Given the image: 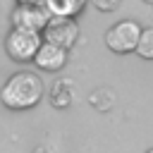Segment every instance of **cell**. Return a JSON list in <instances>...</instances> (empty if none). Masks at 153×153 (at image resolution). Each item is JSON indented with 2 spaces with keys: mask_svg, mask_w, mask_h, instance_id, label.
Segmentation results:
<instances>
[{
  "mask_svg": "<svg viewBox=\"0 0 153 153\" xmlns=\"http://www.w3.org/2000/svg\"><path fill=\"white\" fill-rule=\"evenodd\" d=\"M43 96V81L33 72H17L10 76L0 91V100L10 110H29Z\"/></svg>",
  "mask_w": 153,
  "mask_h": 153,
  "instance_id": "1",
  "label": "cell"
},
{
  "mask_svg": "<svg viewBox=\"0 0 153 153\" xmlns=\"http://www.w3.org/2000/svg\"><path fill=\"white\" fill-rule=\"evenodd\" d=\"M41 43H43L41 31H31V29H19V26H14V29L7 33V38H5V50L10 53L12 60H17V62H29V60H33V55H36V50H38Z\"/></svg>",
  "mask_w": 153,
  "mask_h": 153,
  "instance_id": "2",
  "label": "cell"
},
{
  "mask_svg": "<svg viewBox=\"0 0 153 153\" xmlns=\"http://www.w3.org/2000/svg\"><path fill=\"white\" fill-rule=\"evenodd\" d=\"M139 36H141V26L134 19H124V22H117L112 29H108L105 45L117 55H127V53H134Z\"/></svg>",
  "mask_w": 153,
  "mask_h": 153,
  "instance_id": "3",
  "label": "cell"
},
{
  "mask_svg": "<svg viewBox=\"0 0 153 153\" xmlns=\"http://www.w3.org/2000/svg\"><path fill=\"white\" fill-rule=\"evenodd\" d=\"M41 38H45L48 43H55V45L69 50L76 43V38H79V26H76V22L72 17H57V14H53L48 19V24L43 26V36Z\"/></svg>",
  "mask_w": 153,
  "mask_h": 153,
  "instance_id": "4",
  "label": "cell"
},
{
  "mask_svg": "<svg viewBox=\"0 0 153 153\" xmlns=\"http://www.w3.org/2000/svg\"><path fill=\"white\" fill-rule=\"evenodd\" d=\"M50 10L45 2H19L12 12V24L19 29H31V31H43V26L50 19Z\"/></svg>",
  "mask_w": 153,
  "mask_h": 153,
  "instance_id": "5",
  "label": "cell"
},
{
  "mask_svg": "<svg viewBox=\"0 0 153 153\" xmlns=\"http://www.w3.org/2000/svg\"><path fill=\"white\" fill-rule=\"evenodd\" d=\"M33 62H36V67H38V69L57 72V69H62V67L67 65V50H65V48H60V45H55V43L43 41V43L38 45L36 55H33Z\"/></svg>",
  "mask_w": 153,
  "mask_h": 153,
  "instance_id": "6",
  "label": "cell"
},
{
  "mask_svg": "<svg viewBox=\"0 0 153 153\" xmlns=\"http://www.w3.org/2000/svg\"><path fill=\"white\" fill-rule=\"evenodd\" d=\"M45 7L50 10V14H57V17H74L86 0H43Z\"/></svg>",
  "mask_w": 153,
  "mask_h": 153,
  "instance_id": "7",
  "label": "cell"
},
{
  "mask_svg": "<svg viewBox=\"0 0 153 153\" xmlns=\"http://www.w3.org/2000/svg\"><path fill=\"white\" fill-rule=\"evenodd\" d=\"M50 103H53L55 108H67V105L72 103V84H69L67 79L55 81V86H53V91H50Z\"/></svg>",
  "mask_w": 153,
  "mask_h": 153,
  "instance_id": "8",
  "label": "cell"
},
{
  "mask_svg": "<svg viewBox=\"0 0 153 153\" xmlns=\"http://www.w3.org/2000/svg\"><path fill=\"white\" fill-rule=\"evenodd\" d=\"M143 60H153V29H141L139 43L134 48Z\"/></svg>",
  "mask_w": 153,
  "mask_h": 153,
  "instance_id": "9",
  "label": "cell"
},
{
  "mask_svg": "<svg viewBox=\"0 0 153 153\" xmlns=\"http://www.w3.org/2000/svg\"><path fill=\"white\" fill-rule=\"evenodd\" d=\"M98 10H103V12H112V10H117L120 7V2L122 0H91Z\"/></svg>",
  "mask_w": 153,
  "mask_h": 153,
  "instance_id": "10",
  "label": "cell"
},
{
  "mask_svg": "<svg viewBox=\"0 0 153 153\" xmlns=\"http://www.w3.org/2000/svg\"><path fill=\"white\" fill-rule=\"evenodd\" d=\"M19 2H43V0H19Z\"/></svg>",
  "mask_w": 153,
  "mask_h": 153,
  "instance_id": "11",
  "label": "cell"
},
{
  "mask_svg": "<svg viewBox=\"0 0 153 153\" xmlns=\"http://www.w3.org/2000/svg\"><path fill=\"white\" fill-rule=\"evenodd\" d=\"M146 153H153V148H151V151H146Z\"/></svg>",
  "mask_w": 153,
  "mask_h": 153,
  "instance_id": "12",
  "label": "cell"
},
{
  "mask_svg": "<svg viewBox=\"0 0 153 153\" xmlns=\"http://www.w3.org/2000/svg\"><path fill=\"white\" fill-rule=\"evenodd\" d=\"M146 2H153V0H146Z\"/></svg>",
  "mask_w": 153,
  "mask_h": 153,
  "instance_id": "13",
  "label": "cell"
}]
</instances>
